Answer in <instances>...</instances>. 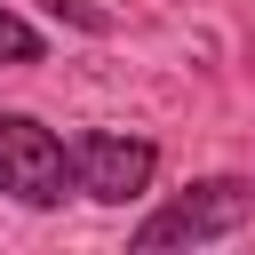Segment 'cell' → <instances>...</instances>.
<instances>
[{
  "mask_svg": "<svg viewBox=\"0 0 255 255\" xmlns=\"http://www.w3.org/2000/svg\"><path fill=\"white\" fill-rule=\"evenodd\" d=\"M0 191L24 207H56L72 191V151L24 112H0Z\"/></svg>",
  "mask_w": 255,
  "mask_h": 255,
  "instance_id": "7a4b0ae2",
  "label": "cell"
},
{
  "mask_svg": "<svg viewBox=\"0 0 255 255\" xmlns=\"http://www.w3.org/2000/svg\"><path fill=\"white\" fill-rule=\"evenodd\" d=\"M151 167H159V151L143 143V135H80L72 143V191H88V199H135L143 183H151Z\"/></svg>",
  "mask_w": 255,
  "mask_h": 255,
  "instance_id": "3957f363",
  "label": "cell"
},
{
  "mask_svg": "<svg viewBox=\"0 0 255 255\" xmlns=\"http://www.w3.org/2000/svg\"><path fill=\"white\" fill-rule=\"evenodd\" d=\"M0 64H40V32L8 8H0Z\"/></svg>",
  "mask_w": 255,
  "mask_h": 255,
  "instance_id": "277c9868",
  "label": "cell"
},
{
  "mask_svg": "<svg viewBox=\"0 0 255 255\" xmlns=\"http://www.w3.org/2000/svg\"><path fill=\"white\" fill-rule=\"evenodd\" d=\"M247 215H255V183H239V175H207V183L175 191L159 215H143V223H135V255L199 247V239H231Z\"/></svg>",
  "mask_w": 255,
  "mask_h": 255,
  "instance_id": "6da1fadb",
  "label": "cell"
}]
</instances>
